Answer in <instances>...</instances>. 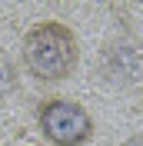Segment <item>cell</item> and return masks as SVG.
<instances>
[{"mask_svg":"<svg viewBox=\"0 0 143 146\" xmlns=\"http://www.w3.org/2000/svg\"><path fill=\"white\" fill-rule=\"evenodd\" d=\"M77 60H80L77 36L60 20H43V23L30 27L23 36V63L37 80L47 83L67 80L77 70Z\"/></svg>","mask_w":143,"mask_h":146,"instance_id":"cell-1","label":"cell"},{"mask_svg":"<svg viewBox=\"0 0 143 146\" xmlns=\"http://www.w3.org/2000/svg\"><path fill=\"white\" fill-rule=\"evenodd\" d=\"M40 129L53 146H83L93 136V116L80 106L77 100L67 96H50L37 110Z\"/></svg>","mask_w":143,"mask_h":146,"instance_id":"cell-2","label":"cell"},{"mask_svg":"<svg viewBox=\"0 0 143 146\" xmlns=\"http://www.w3.org/2000/svg\"><path fill=\"white\" fill-rule=\"evenodd\" d=\"M13 80H17V76H13V66L7 63V56L0 53V100L13 90Z\"/></svg>","mask_w":143,"mask_h":146,"instance_id":"cell-3","label":"cell"},{"mask_svg":"<svg viewBox=\"0 0 143 146\" xmlns=\"http://www.w3.org/2000/svg\"><path fill=\"white\" fill-rule=\"evenodd\" d=\"M123 146H143V133H136V136H130Z\"/></svg>","mask_w":143,"mask_h":146,"instance_id":"cell-4","label":"cell"}]
</instances>
